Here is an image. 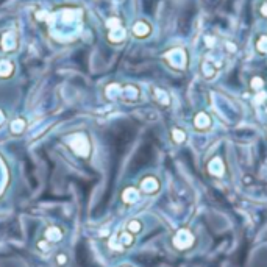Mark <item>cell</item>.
Wrapping results in <instances>:
<instances>
[{"label": "cell", "mask_w": 267, "mask_h": 267, "mask_svg": "<svg viewBox=\"0 0 267 267\" xmlns=\"http://www.w3.org/2000/svg\"><path fill=\"white\" fill-rule=\"evenodd\" d=\"M128 231L131 233V234H136L138 231H141V228H142V225H141V222H138V220H131L128 223Z\"/></svg>", "instance_id": "6da1fadb"}, {"label": "cell", "mask_w": 267, "mask_h": 267, "mask_svg": "<svg viewBox=\"0 0 267 267\" xmlns=\"http://www.w3.org/2000/svg\"><path fill=\"white\" fill-rule=\"evenodd\" d=\"M173 136H175L173 139H175L177 142H183V141H184V133H180L178 130H175V131H173Z\"/></svg>", "instance_id": "3957f363"}, {"label": "cell", "mask_w": 267, "mask_h": 267, "mask_svg": "<svg viewBox=\"0 0 267 267\" xmlns=\"http://www.w3.org/2000/svg\"><path fill=\"white\" fill-rule=\"evenodd\" d=\"M56 261H58V264H59V266H64V264L67 263V256L64 255V253H59V255L56 256Z\"/></svg>", "instance_id": "7a4b0ae2"}]
</instances>
